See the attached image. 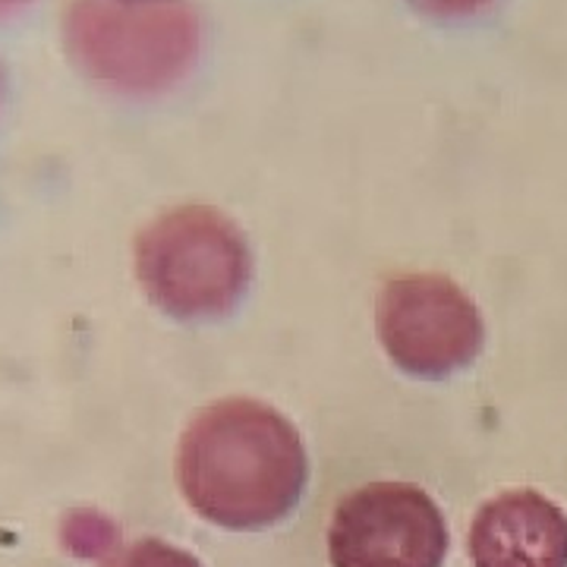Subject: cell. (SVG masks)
Here are the masks:
<instances>
[{"label": "cell", "instance_id": "6da1fadb", "mask_svg": "<svg viewBox=\"0 0 567 567\" xmlns=\"http://www.w3.org/2000/svg\"><path fill=\"white\" fill-rule=\"evenodd\" d=\"M309 461L300 432L275 406L227 398L186 425L177 483L186 505L224 529H265L303 498Z\"/></svg>", "mask_w": 567, "mask_h": 567}, {"label": "cell", "instance_id": "7a4b0ae2", "mask_svg": "<svg viewBox=\"0 0 567 567\" xmlns=\"http://www.w3.org/2000/svg\"><path fill=\"white\" fill-rule=\"evenodd\" d=\"M61 44L92 85L123 99H152L196 66L203 20L193 0H66Z\"/></svg>", "mask_w": 567, "mask_h": 567}, {"label": "cell", "instance_id": "3957f363", "mask_svg": "<svg viewBox=\"0 0 567 567\" xmlns=\"http://www.w3.org/2000/svg\"><path fill=\"white\" fill-rule=\"evenodd\" d=\"M133 268L145 300L177 322L230 316L252 281L249 240L212 205H181L142 227Z\"/></svg>", "mask_w": 567, "mask_h": 567}, {"label": "cell", "instance_id": "277c9868", "mask_svg": "<svg viewBox=\"0 0 567 567\" xmlns=\"http://www.w3.org/2000/svg\"><path fill=\"white\" fill-rule=\"evenodd\" d=\"M375 331L401 372L439 382L473 363L486 324L464 287L445 275H401L375 300Z\"/></svg>", "mask_w": 567, "mask_h": 567}, {"label": "cell", "instance_id": "5b68a950", "mask_svg": "<svg viewBox=\"0 0 567 567\" xmlns=\"http://www.w3.org/2000/svg\"><path fill=\"white\" fill-rule=\"evenodd\" d=\"M445 555V517L413 483L350 492L328 527L331 567H442Z\"/></svg>", "mask_w": 567, "mask_h": 567}, {"label": "cell", "instance_id": "8992f818", "mask_svg": "<svg viewBox=\"0 0 567 567\" xmlns=\"http://www.w3.org/2000/svg\"><path fill=\"white\" fill-rule=\"evenodd\" d=\"M473 567H567V514L536 488L502 492L470 527Z\"/></svg>", "mask_w": 567, "mask_h": 567}, {"label": "cell", "instance_id": "52a82bcc", "mask_svg": "<svg viewBox=\"0 0 567 567\" xmlns=\"http://www.w3.org/2000/svg\"><path fill=\"white\" fill-rule=\"evenodd\" d=\"M102 567H203L196 555L183 551L181 546H171L164 539H136L130 546L114 548Z\"/></svg>", "mask_w": 567, "mask_h": 567}, {"label": "cell", "instance_id": "ba28073f", "mask_svg": "<svg viewBox=\"0 0 567 567\" xmlns=\"http://www.w3.org/2000/svg\"><path fill=\"white\" fill-rule=\"evenodd\" d=\"M410 3L439 20H470V17L486 13L495 0H410Z\"/></svg>", "mask_w": 567, "mask_h": 567}, {"label": "cell", "instance_id": "9c48e42d", "mask_svg": "<svg viewBox=\"0 0 567 567\" xmlns=\"http://www.w3.org/2000/svg\"><path fill=\"white\" fill-rule=\"evenodd\" d=\"M29 3H32V0H0V22L10 20V17H17V13H22Z\"/></svg>", "mask_w": 567, "mask_h": 567}, {"label": "cell", "instance_id": "30bf717a", "mask_svg": "<svg viewBox=\"0 0 567 567\" xmlns=\"http://www.w3.org/2000/svg\"><path fill=\"white\" fill-rule=\"evenodd\" d=\"M3 92H7V82H3V66H0V104H3Z\"/></svg>", "mask_w": 567, "mask_h": 567}]
</instances>
